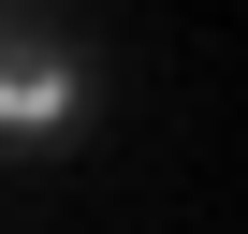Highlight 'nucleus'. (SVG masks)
<instances>
[{
    "label": "nucleus",
    "instance_id": "nucleus-1",
    "mask_svg": "<svg viewBox=\"0 0 248 234\" xmlns=\"http://www.w3.org/2000/svg\"><path fill=\"white\" fill-rule=\"evenodd\" d=\"M44 132H88V73L44 44H0V147H44Z\"/></svg>",
    "mask_w": 248,
    "mask_h": 234
}]
</instances>
